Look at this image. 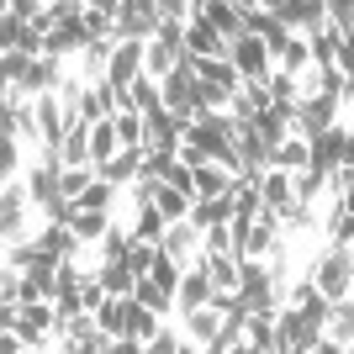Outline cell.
<instances>
[{"label": "cell", "instance_id": "d4e9b609", "mask_svg": "<svg viewBox=\"0 0 354 354\" xmlns=\"http://www.w3.org/2000/svg\"><path fill=\"white\" fill-rule=\"evenodd\" d=\"M328 339H333V344H354V296L333 301V317H328Z\"/></svg>", "mask_w": 354, "mask_h": 354}, {"label": "cell", "instance_id": "836d02e7", "mask_svg": "<svg viewBox=\"0 0 354 354\" xmlns=\"http://www.w3.org/2000/svg\"><path fill=\"white\" fill-rule=\"evenodd\" d=\"M349 249H354V238H349Z\"/></svg>", "mask_w": 354, "mask_h": 354}, {"label": "cell", "instance_id": "4316f807", "mask_svg": "<svg viewBox=\"0 0 354 354\" xmlns=\"http://www.w3.org/2000/svg\"><path fill=\"white\" fill-rule=\"evenodd\" d=\"M133 301H143V307H153L164 317V312H169V301H175V296L164 291L159 281H153V275H138V291H133Z\"/></svg>", "mask_w": 354, "mask_h": 354}, {"label": "cell", "instance_id": "d6a6232c", "mask_svg": "<svg viewBox=\"0 0 354 354\" xmlns=\"http://www.w3.org/2000/svg\"><path fill=\"white\" fill-rule=\"evenodd\" d=\"M153 259H159V243H133V249H127V265H133L138 275H148Z\"/></svg>", "mask_w": 354, "mask_h": 354}, {"label": "cell", "instance_id": "f1b7e54d", "mask_svg": "<svg viewBox=\"0 0 354 354\" xmlns=\"http://www.w3.org/2000/svg\"><path fill=\"white\" fill-rule=\"evenodd\" d=\"M0 180H21V138H0Z\"/></svg>", "mask_w": 354, "mask_h": 354}, {"label": "cell", "instance_id": "ac0fdd59", "mask_svg": "<svg viewBox=\"0 0 354 354\" xmlns=\"http://www.w3.org/2000/svg\"><path fill=\"white\" fill-rule=\"evenodd\" d=\"M95 275H101L106 296H133V291H138V270L127 265V259H106V265L95 270Z\"/></svg>", "mask_w": 354, "mask_h": 354}, {"label": "cell", "instance_id": "484cf974", "mask_svg": "<svg viewBox=\"0 0 354 354\" xmlns=\"http://www.w3.org/2000/svg\"><path fill=\"white\" fill-rule=\"evenodd\" d=\"M117 191H122V185H111V180H95V185H90V191L74 201V212H111V207H117Z\"/></svg>", "mask_w": 354, "mask_h": 354}, {"label": "cell", "instance_id": "5bb4252c", "mask_svg": "<svg viewBox=\"0 0 354 354\" xmlns=\"http://www.w3.org/2000/svg\"><path fill=\"white\" fill-rule=\"evenodd\" d=\"M95 323L111 339H127V328H133V296H111L106 307H95Z\"/></svg>", "mask_w": 354, "mask_h": 354}, {"label": "cell", "instance_id": "7c38bea8", "mask_svg": "<svg viewBox=\"0 0 354 354\" xmlns=\"http://www.w3.org/2000/svg\"><path fill=\"white\" fill-rule=\"evenodd\" d=\"M90 153H95V169H101V164H111V159L122 153L117 117H101V122H90Z\"/></svg>", "mask_w": 354, "mask_h": 354}, {"label": "cell", "instance_id": "603a6c76", "mask_svg": "<svg viewBox=\"0 0 354 354\" xmlns=\"http://www.w3.org/2000/svg\"><path fill=\"white\" fill-rule=\"evenodd\" d=\"M164 233H169V217L159 207H143L133 217V243H164Z\"/></svg>", "mask_w": 354, "mask_h": 354}, {"label": "cell", "instance_id": "30bf717a", "mask_svg": "<svg viewBox=\"0 0 354 354\" xmlns=\"http://www.w3.org/2000/svg\"><path fill=\"white\" fill-rule=\"evenodd\" d=\"M212 296H217V286H212V275H207V259H201V265H191L185 270V281H180V312L185 307H212Z\"/></svg>", "mask_w": 354, "mask_h": 354}, {"label": "cell", "instance_id": "1f68e13d", "mask_svg": "<svg viewBox=\"0 0 354 354\" xmlns=\"http://www.w3.org/2000/svg\"><path fill=\"white\" fill-rule=\"evenodd\" d=\"M207 254H233V222L207 227Z\"/></svg>", "mask_w": 354, "mask_h": 354}, {"label": "cell", "instance_id": "ffe728a7", "mask_svg": "<svg viewBox=\"0 0 354 354\" xmlns=\"http://www.w3.org/2000/svg\"><path fill=\"white\" fill-rule=\"evenodd\" d=\"M307 164H312V143H307V138H286V143H275V169L301 175Z\"/></svg>", "mask_w": 354, "mask_h": 354}, {"label": "cell", "instance_id": "7402d4cb", "mask_svg": "<svg viewBox=\"0 0 354 354\" xmlns=\"http://www.w3.org/2000/svg\"><path fill=\"white\" fill-rule=\"evenodd\" d=\"M207 275L217 291H238V275H243V259L238 254H207Z\"/></svg>", "mask_w": 354, "mask_h": 354}, {"label": "cell", "instance_id": "2e32d148", "mask_svg": "<svg viewBox=\"0 0 354 354\" xmlns=\"http://www.w3.org/2000/svg\"><path fill=\"white\" fill-rule=\"evenodd\" d=\"M148 169V153L143 148H122L111 164H101V180H111V185H127V180H138Z\"/></svg>", "mask_w": 354, "mask_h": 354}, {"label": "cell", "instance_id": "4fadbf2b", "mask_svg": "<svg viewBox=\"0 0 354 354\" xmlns=\"http://www.w3.org/2000/svg\"><path fill=\"white\" fill-rule=\"evenodd\" d=\"M127 106H133V111H143V117H153V111H169V106H164V85L153 80V74H138L133 85H127Z\"/></svg>", "mask_w": 354, "mask_h": 354}, {"label": "cell", "instance_id": "83f0119b", "mask_svg": "<svg viewBox=\"0 0 354 354\" xmlns=\"http://www.w3.org/2000/svg\"><path fill=\"white\" fill-rule=\"evenodd\" d=\"M148 275H153V281H159L169 296H180V281H185V265H175V259H169V254L159 249V259H153V270H148Z\"/></svg>", "mask_w": 354, "mask_h": 354}, {"label": "cell", "instance_id": "52a82bcc", "mask_svg": "<svg viewBox=\"0 0 354 354\" xmlns=\"http://www.w3.org/2000/svg\"><path fill=\"white\" fill-rule=\"evenodd\" d=\"M344 138H349L344 122H339V127H328V133H317V138H307V143H312V164H307V169H317V175L333 180V175H339V164H344Z\"/></svg>", "mask_w": 354, "mask_h": 354}, {"label": "cell", "instance_id": "8992f818", "mask_svg": "<svg viewBox=\"0 0 354 354\" xmlns=\"http://www.w3.org/2000/svg\"><path fill=\"white\" fill-rule=\"evenodd\" d=\"M227 48H233V37H222L207 16L185 21V53H196V59H227Z\"/></svg>", "mask_w": 354, "mask_h": 354}, {"label": "cell", "instance_id": "5b68a950", "mask_svg": "<svg viewBox=\"0 0 354 354\" xmlns=\"http://www.w3.org/2000/svg\"><path fill=\"white\" fill-rule=\"evenodd\" d=\"M138 74H148V43H138V37H122V43L111 48V69H106V80L127 90Z\"/></svg>", "mask_w": 354, "mask_h": 354}, {"label": "cell", "instance_id": "4dcf8cb0", "mask_svg": "<svg viewBox=\"0 0 354 354\" xmlns=\"http://www.w3.org/2000/svg\"><path fill=\"white\" fill-rule=\"evenodd\" d=\"M185 349V333L180 328H159L153 339H148V354H180Z\"/></svg>", "mask_w": 354, "mask_h": 354}, {"label": "cell", "instance_id": "f546056e", "mask_svg": "<svg viewBox=\"0 0 354 354\" xmlns=\"http://www.w3.org/2000/svg\"><path fill=\"white\" fill-rule=\"evenodd\" d=\"M233 217H259V212H265V196H259V185H238L233 191Z\"/></svg>", "mask_w": 354, "mask_h": 354}, {"label": "cell", "instance_id": "6da1fadb", "mask_svg": "<svg viewBox=\"0 0 354 354\" xmlns=\"http://www.w3.org/2000/svg\"><path fill=\"white\" fill-rule=\"evenodd\" d=\"M312 281H317V291H323L328 301L354 296V249L349 243H323L317 259H312Z\"/></svg>", "mask_w": 354, "mask_h": 354}, {"label": "cell", "instance_id": "d6986e66", "mask_svg": "<svg viewBox=\"0 0 354 354\" xmlns=\"http://www.w3.org/2000/svg\"><path fill=\"white\" fill-rule=\"evenodd\" d=\"M69 227H74V238H80V243H101V238L117 227V217H111V212H74Z\"/></svg>", "mask_w": 354, "mask_h": 354}, {"label": "cell", "instance_id": "44dd1931", "mask_svg": "<svg viewBox=\"0 0 354 354\" xmlns=\"http://www.w3.org/2000/svg\"><path fill=\"white\" fill-rule=\"evenodd\" d=\"M153 207H159L169 222H191L196 196H185V191H175V185H164V180H159V191H153Z\"/></svg>", "mask_w": 354, "mask_h": 354}, {"label": "cell", "instance_id": "277c9868", "mask_svg": "<svg viewBox=\"0 0 354 354\" xmlns=\"http://www.w3.org/2000/svg\"><path fill=\"white\" fill-rule=\"evenodd\" d=\"M164 254H169V259H175V265H201V259H207V233H201V227H196V222H169V233H164V243H159Z\"/></svg>", "mask_w": 354, "mask_h": 354}, {"label": "cell", "instance_id": "8fae6325", "mask_svg": "<svg viewBox=\"0 0 354 354\" xmlns=\"http://www.w3.org/2000/svg\"><path fill=\"white\" fill-rule=\"evenodd\" d=\"M275 69H281V74H296V80L312 69V37H307V32H291V37H286V48L275 53Z\"/></svg>", "mask_w": 354, "mask_h": 354}, {"label": "cell", "instance_id": "e0dca14e", "mask_svg": "<svg viewBox=\"0 0 354 354\" xmlns=\"http://www.w3.org/2000/svg\"><path fill=\"white\" fill-rule=\"evenodd\" d=\"M59 159H64V169H85V164H95V153H90V122H74V127H69Z\"/></svg>", "mask_w": 354, "mask_h": 354}, {"label": "cell", "instance_id": "3957f363", "mask_svg": "<svg viewBox=\"0 0 354 354\" xmlns=\"http://www.w3.org/2000/svg\"><path fill=\"white\" fill-rule=\"evenodd\" d=\"M227 59H233V69L243 74V80H270V74H275V53H270V43H265V37H254V32L233 37Z\"/></svg>", "mask_w": 354, "mask_h": 354}, {"label": "cell", "instance_id": "9a60e30c", "mask_svg": "<svg viewBox=\"0 0 354 354\" xmlns=\"http://www.w3.org/2000/svg\"><path fill=\"white\" fill-rule=\"evenodd\" d=\"M201 16H207L222 37H243V6H238V0H207Z\"/></svg>", "mask_w": 354, "mask_h": 354}, {"label": "cell", "instance_id": "9c48e42d", "mask_svg": "<svg viewBox=\"0 0 354 354\" xmlns=\"http://www.w3.org/2000/svg\"><path fill=\"white\" fill-rule=\"evenodd\" d=\"M238 191V175L227 164H196V201H217V196H233Z\"/></svg>", "mask_w": 354, "mask_h": 354}, {"label": "cell", "instance_id": "7a4b0ae2", "mask_svg": "<svg viewBox=\"0 0 354 354\" xmlns=\"http://www.w3.org/2000/svg\"><path fill=\"white\" fill-rule=\"evenodd\" d=\"M32 191H27V180H6V201H0V233H6V243H21V238H32Z\"/></svg>", "mask_w": 354, "mask_h": 354}, {"label": "cell", "instance_id": "ba28073f", "mask_svg": "<svg viewBox=\"0 0 354 354\" xmlns=\"http://www.w3.org/2000/svg\"><path fill=\"white\" fill-rule=\"evenodd\" d=\"M180 328H185V339H191V344H201V349H207V344L222 339L227 317H222L217 307H185V312H180Z\"/></svg>", "mask_w": 354, "mask_h": 354}, {"label": "cell", "instance_id": "cb8c5ba5", "mask_svg": "<svg viewBox=\"0 0 354 354\" xmlns=\"http://www.w3.org/2000/svg\"><path fill=\"white\" fill-rule=\"evenodd\" d=\"M233 212H238L233 196H217V201H196V207H191V222L207 233V227H217V222H233Z\"/></svg>", "mask_w": 354, "mask_h": 354}]
</instances>
